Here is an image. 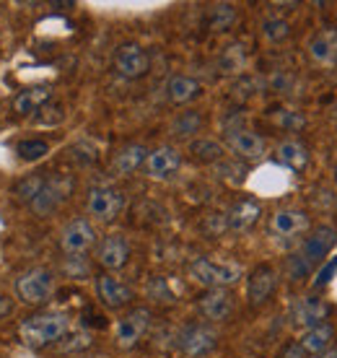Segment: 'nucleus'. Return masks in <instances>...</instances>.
<instances>
[{
    "label": "nucleus",
    "instance_id": "nucleus-1",
    "mask_svg": "<svg viewBox=\"0 0 337 358\" xmlns=\"http://www.w3.org/2000/svg\"><path fill=\"white\" fill-rule=\"evenodd\" d=\"M21 341L27 343L29 348H47V345H55L60 343L68 332H71V317L65 312H39L27 317L21 327Z\"/></svg>",
    "mask_w": 337,
    "mask_h": 358
},
{
    "label": "nucleus",
    "instance_id": "nucleus-2",
    "mask_svg": "<svg viewBox=\"0 0 337 358\" xmlns=\"http://www.w3.org/2000/svg\"><path fill=\"white\" fill-rule=\"evenodd\" d=\"M337 244V231L332 226L322 224L317 229H311V234L303 239L301 250L296 255V262H299V268L293 270L296 275H303V273H309L311 268H317L320 262H324L329 257V252L335 250Z\"/></svg>",
    "mask_w": 337,
    "mask_h": 358
},
{
    "label": "nucleus",
    "instance_id": "nucleus-3",
    "mask_svg": "<svg viewBox=\"0 0 337 358\" xmlns=\"http://www.w3.org/2000/svg\"><path fill=\"white\" fill-rule=\"evenodd\" d=\"M189 275L195 283H200L203 288L213 291V288H231L241 280V268L234 262H215L210 257H197L189 265Z\"/></svg>",
    "mask_w": 337,
    "mask_h": 358
},
{
    "label": "nucleus",
    "instance_id": "nucleus-4",
    "mask_svg": "<svg viewBox=\"0 0 337 358\" xmlns=\"http://www.w3.org/2000/svg\"><path fill=\"white\" fill-rule=\"evenodd\" d=\"M55 294V275L45 268L24 270L16 278V296L27 306H42L47 304Z\"/></svg>",
    "mask_w": 337,
    "mask_h": 358
},
{
    "label": "nucleus",
    "instance_id": "nucleus-5",
    "mask_svg": "<svg viewBox=\"0 0 337 358\" xmlns=\"http://www.w3.org/2000/svg\"><path fill=\"white\" fill-rule=\"evenodd\" d=\"M86 210L99 224H112L124 210V195L117 187H94L86 197Z\"/></svg>",
    "mask_w": 337,
    "mask_h": 358
},
{
    "label": "nucleus",
    "instance_id": "nucleus-6",
    "mask_svg": "<svg viewBox=\"0 0 337 358\" xmlns=\"http://www.w3.org/2000/svg\"><path fill=\"white\" fill-rule=\"evenodd\" d=\"M96 244V229L89 218H73L62 226L60 231V250L71 257H78V255H86Z\"/></svg>",
    "mask_w": 337,
    "mask_h": 358
},
{
    "label": "nucleus",
    "instance_id": "nucleus-7",
    "mask_svg": "<svg viewBox=\"0 0 337 358\" xmlns=\"http://www.w3.org/2000/svg\"><path fill=\"white\" fill-rule=\"evenodd\" d=\"M179 350L187 358H200L208 356L210 350L218 345V330L213 324L200 322V324H187L185 330L179 332Z\"/></svg>",
    "mask_w": 337,
    "mask_h": 358
},
{
    "label": "nucleus",
    "instance_id": "nucleus-8",
    "mask_svg": "<svg viewBox=\"0 0 337 358\" xmlns=\"http://www.w3.org/2000/svg\"><path fill=\"white\" fill-rule=\"evenodd\" d=\"M151 327V309H145V306H138L133 312H127L115 324V341L117 345L122 350H130L135 348L138 343L145 338V332Z\"/></svg>",
    "mask_w": 337,
    "mask_h": 358
},
{
    "label": "nucleus",
    "instance_id": "nucleus-9",
    "mask_svg": "<svg viewBox=\"0 0 337 358\" xmlns=\"http://www.w3.org/2000/svg\"><path fill=\"white\" fill-rule=\"evenodd\" d=\"M115 71L117 76H122L127 81H138L151 71V55L135 42L120 45L115 52Z\"/></svg>",
    "mask_w": 337,
    "mask_h": 358
},
{
    "label": "nucleus",
    "instance_id": "nucleus-10",
    "mask_svg": "<svg viewBox=\"0 0 337 358\" xmlns=\"http://www.w3.org/2000/svg\"><path fill=\"white\" fill-rule=\"evenodd\" d=\"M226 145H229V151L236 159H241V162H259V159H265L267 153L265 138L257 135L254 130H249V127L229 130L226 133Z\"/></svg>",
    "mask_w": 337,
    "mask_h": 358
},
{
    "label": "nucleus",
    "instance_id": "nucleus-11",
    "mask_svg": "<svg viewBox=\"0 0 337 358\" xmlns=\"http://www.w3.org/2000/svg\"><path fill=\"white\" fill-rule=\"evenodd\" d=\"M270 234L278 236V239H296L311 229L309 215L299 210V208H280L270 215V224H267Z\"/></svg>",
    "mask_w": 337,
    "mask_h": 358
},
{
    "label": "nucleus",
    "instance_id": "nucleus-12",
    "mask_svg": "<svg viewBox=\"0 0 337 358\" xmlns=\"http://www.w3.org/2000/svg\"><path fill=\"white\" fill-rule=\"evenodd\" d=\"M234 309H236V299L229 288H213L197 299V312L203 314L208 322H226L234 314Z\"/></svg>",
    "mask_w": 337,
    "mask_h": 358
},
{
    "label": "nucleus",
    "instance_id": "nucleus-13",
    "mask_svg": "<svg viewBox=\"0 0 337 358\" xmlns=\"http://www.w3.org/2000/svg\"><path fill=\"white\" fill-rule=\"evenodd\" d=\"M182 166V153L171 145H159L148 151L145 164H143V174L148 179H171Z\"/></svg>",
    "mask_w": 337,
    "mask_h": 358
},
{
    "label": "nucleus",
    "instance_id": "nucleus-14",
    "mask_svg": "<svg viewBox=\"0 0 337 358\" xmlns=\"http://www.w3.org/2000/svg\"><path fill=\"white\" fill-rule=\"evenodd\" d=\"M96 296L99 301L109 306V309H122L135 299V291L124 283L122 278H117L115 273H101L96 278Z\"/></svg>",
    "mask_w": 337,
    "mask_h": 358
},
{
    "label": "nucleus",
    "instance_id": "nucleus-15",
    "mask_svg": "<svg viewBox=\"0 0 337 358\" xmlns=\"http://www.w3.org/2000/svg\"><path fill=\"white\" fill-rule=\"evenodd\" d=\"M96 260L107 273L122 270L124 265H127V260H130V242L124 239L122 234H107V236L99 242Z\"/></svg>",
    "mask_w": 337,
    "mask_h": 358
},
{
    "label": "nucleus",
    "instance_id": "nucleus-16",
    "mask_svg": "<svg viewBox=\"0 0 337 358\" xmlns=\"http://www.w3.org/2000/svg\"><path fill=\"white\" fill-rule=\"evenodd\" d=\"M278 288V273L270 265H257L247 278V301L252 306L267 304Z\"/></svg>",
    "mask_w": 337,
    "mask_h": 358
},
{
    "label": "nucleus",
    "instance_id": "nucleus-17",
    "mask_svg": "<svg viewBox=\"0 0 337 358\" xmlns=\"http://www.w3.org/2000/svg\"><path fill=\"white\" fill-rule=\"evenodd\" d=\"M329 317V304L320 296H303L299 299L291 309V320L296 327L301 330H309V327H317V324H324Z\"/></svg>",
    "mask_w": 337,
    "mask_h": 358
},
{
    "label": "nucleus",
    "instance_id": "nucleus-18",
    "mask_svg": "<svg viewBox=\"0 0 337 358\" xmlns=\"http://www.w3.org/2000/svg\"><path fill=\"white\" fill-rule=\"evenodd\" d=\"M73 189V182L71 179H50V182H45V187H42V192L31 200V210H34L36 215H50L55 213L57 208L68 200V195H71Z\"/></svg>",
    "mask_w": 337,
    "mask_h": 358
},
{
    "label": "nucleus",
    "instance_id": "nucleus-19",
    "mask_svg": "<svg viewBox=\"0 0 337 358\" xmlns=\"http://www.w3.org/2000/svg\"><path fill=\"white\" fill-rule=\"evenodd\" d=\"M259 215H262V208H259L257 200L244 197L239 203H234L231 210L226 213V229H231V231H249L259 221Z\"/></svg>",
    "mask_w": 337,
    "mask_h": 358
},
{
    "label": "nucleus",
    "instance_id": "nucleus-20",
    "mask_svg": "<svg viewBox=\"0 0 337 358\" xmlns=\"http://www.w3.org/2000/svg\"><path fill=\"white\" fill-rule=\"evenodd\" d=\"M332 343H335V327L329 322L309 327V330H303L301 335H299V345H301L303 353L309 358L320 356V353H327V350L332 348Z\"/></svg>",
    "mask_w": 337,
    "mask_h": 358
},
{
    "label": "nucleus",
    "instance_id": "nucleus-21",
    "mask_svg": "<svg viewBox=\"0 0 337 358\" xmlns=\"http://www.w3.org/2000/svg\"><path fill=\"white\" fill-rule=\"evenodd\" d=\"M52 99V86L50 83H36V86H29L13 99V109H16V115L27 117V115H34L39 109H45V104Z\"/></svg>",
    "mask_w": 337,
    "mask_h": 358
},
{
    "label": "nucleus",
    "instance_id": "nucleus-22",
    "mask_svg": "<svg viewBox=\"0 0 337 358\" xmlns=\"http://www.w3.org/2000/svg\"><path fill=\"white\" fill-rule=\"evenodd\" d=\"M309 55L314 63L332 65L337 63V27H324L320 34L311 39Z\"/></svg>",
    "mask_w": 337,
    "mask_h": 358
},
{
    "label": "nucleus",
    "instance_id": "nucleus-23",
    "mask_svg": "<svg viewBox=\"0 0 337 358\" xmlns=\"http://www.w3.org/2000/svg\"><path fill=\"white\" fill-rule=\"evenodd\" d=\"M203 94V86L192 76H171L166 83V99L171 104H189Z\"/></svg>",
    "mask_w": 337,
    "mask_h": 358
},
{
    "label": "nucleus",
    "instance_id": "nucleus-24",
    "mask_svg": "<svg viewBox=\"0 0 337 358\" xmlns=\"http://www.w3.org/2000/svg\"><path fill=\"white\" fill-rule=\"evenodd\" d=\"M145 156H148V151H145L141 143L124 145V148H120V151L115 153V159H112V169H115L120 177H130L133 171L143 169Z\"/></svg>",
    "mask_w": 337,
    "mask_h": 358
},
{
    "label": "nucleus",
    "instance_id": "nucleus-25",
    "mask_svg": "<svg viewBox=\"0 0 337 358\" xmlns=\"http://www.w3.org/2000/svg\"><path fill=\"white\" fill-rule=\"evenodd\" d=\"M278 162L288 166V169L299 171L309 164V151L299 141H283V143L278 145Z\"/></svg>",
    "mask_w": 337,
    "mask_h": 358
},
{
    "label": "nucleus",
    "instance_id": "nucleus-26",
    "mask_svg": "<svg viewBox=\"0 0 337 358\" xmlns=\"http://www.w3.org/2000/svg\"><path fill=\"white\" fill-rule=\"evenodd\" d=\"M189 153H192V159L195 162H203V164H215L223 159V145L213 138H195L192 143H189Z\"/></svg>",
    "mask_w": 337,
    "mask_h": 358
},
{
    "label": "nucleus",
    "instance_id": "nucleus-27",
    "mask_svg": "<svg viewBox=\"0 0 337 358\" xmlns=\"http://www.w3.org/2000/svg\"><path fill=\"white\" fill-rule=\"evenodd\" d=\"M203 127V115L195 112V109H187V112H179L171 122V135L174 138H192L195 133H200Z\"/></svg>",
    "mask_w": 337,
    "mask_h": 358
},
{
    "label": "nucleus",
    "instance_id": "nucleus-28",
    "mask_svg": "<svg viewBox=\"0 0 337 358\" xmlns=\"http://www.w3.org/2000/svg\"><path fill=\"white\" fill-rule=\"evenodd\" d=\"M16 153L21 162H39V159H45L47 153H50V143L42 141V138H27V141H21L16 145Z\"/></svg>",
    "mask_w": 337,
    "mask_h": 358
},
{
    "label": "nucleus",
    "instance_id": "nucleus-29",
    "mask_svg": "<svg viewBox=\"0 0 337 358\" xmlns=\"http://www.w3.org/2000/svg\"><path fill=\"white\" fill-rule=\"evenodd\" d=\"M208 21H210V29H213V31H226V29L236 21V10H234V6H213Z\"/></svg>",
    "mask_w": 337,
    "mask_h": 358
},
{
    "label": "nucleus",
    "instance_id": "nucleus-30",
    "mask_svg": "<svg viewBox=\"0 0 337 358\" xmlns=\"http://www.w3.org/2000/svg\"><path fill=\"white\" fill-rule=\"evenodd\" d=\"M42 187H45V179L36 177V174H31V177L21 179V182L16 185V195H18V200H24V203H29V206H31V200L42 192Z\"/></svg>",
    "mask_w": 337,
    "mask_h": 358
},
{
    "label": "nucleus",
    "instance_id": "nucleus-31",
    "mask_svg": "<svg viewBox=\"0 0 337 358\" xmlns=\"http://www.w3.org/2000/svg\"><path fill=\"white\" fill-rule=\"evenodd\" d=\"M288 34H291V27L285 24L283 18H270V21L262 24V36L270 39V42H283Z\"/></svg>",
    "mask_w": 337,
    "mask_h": 358
},
{
    "label": "nucleus",
    "instance_id": "nucleus-32",
    "mask_svg": "<svg viewBox=\"0 0 337 358\" xmlns=\"http://www.w3.org/2000/svg\"><path fill=\"white\" fill-rule=\"evenodd\" d=\"M275 358H309V356L303 353V348L299 345V341H288V343H283V345L278 348Z\"/></svg>",
    "mask_w": 337,
    "mask_h": 358
},
{
    "label": "nucleus",
    "instance_id": "nucleus-33",
    "mask_svg": "<svg viewBox=\"0 0 337 358\" xmlns=\"http://www.w3.org/2000/svg\"><path fill=\"white\" fill-rule=\"evenodd\" d=\"M10 312H13V301H10L8 296L0 294V320H3V317H8Z\"/></svg>",
    "mask_w": 337,
    "mask_h": 358
},
{
    "label": "nucleus",
    "instance_id": "nucleus-34",
    "mask_svg": "<svg viewBox=\"0 0 337 358\" xmlns=\"http://www.w3.org/2000/svg\"><path fill=\"white\" fill-rule=\"evenodd\" d=\"M314 358H337V350H335V348H329L327 353H320V356H314Z\"/></svg>",
    "mask_w": 337,
    "mask_h": 358
}]
</instances>
